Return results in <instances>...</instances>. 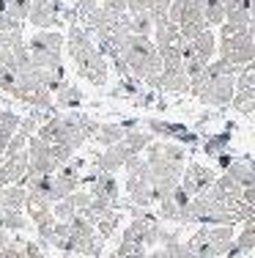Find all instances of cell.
<instances>
[{
  "mask_svg": "<svg viewBox=\"0 0 255 258\" xmlns=\"http://www.w3.org/2000/svg\"><path fill=\"white\" fill-rule=\"evenodd\" d=\"M230 129H233V126H228L222 135H211V138H206V146H203L206 154H209V157H220L222 151L228 149V146H230Z\"/></svg>",
  "mask_w": 255,
  "mask_h": 258,
  "instance_id": "8",
  "label": "cell"
},
{
  "mask_svg": "<svg viewBox=\"0 0 255 258\" xmlns=\"http://www.w3.org/2000/svg\"><path fill=\"white\" fill-rule=\"evenodd\" d=\"M132 17V33H140V36H151L156 28V20L151 11H137V14H129Z\"/></svg>",
  "mask_w": 255,
  "mask_h": 258,
  "instance_id": "7",
  "label": "cell"
},
{
  "mask_svg": "<svg viewBox=\"0 0 255 258\" xmlns=\"http://www.w3.org/2000/svg\"><path fill=\"white\" fill-rule=\"evenodd\" d=\"M30 6H33V0H11V3H9V14L17 17L20 22H28Z\"/></svg>",
  "mask_w": 255,
  "mask_h": 258,
  "instance_id": "11",
  "label": "cell"
},
{
  "mask_svg": "<svg viewBox=\"0 0 255 258\" xmlns=\"http://www.w3.org/2000/svg\"><path fill=\"white\" fill-rule=\"evenodd\" d=\"M126 138V129L121 126V124H99V129L94 132V143H99L102 149H110V146L115 143H121V140Z\"/></svg>",
  "mask_w": 255,
  "mask_h": 258,
  "instance_id": "3",
  "label": "cell"
},
{
  "mask_svg": "<svg viewBox=\"0 0 255 258\" xmlns=\"http://www.w3.org/2000/svg\"><path fill=\"white\" fill-rule=\"evenodd\" d=\"M107 258H118V253H115V255H107Z\"/></svg>",
  "mask_w": 255,
  "mask_h": 258,
  "instance_id": "13",
  "label": "cell"
},
{
  "mask_svg": "<svg viewBox=\"0 0 255 258\" xmlns=\"http://www.w3.org/2000/svg\"><path fill=\"white\" fill-rule=\"evenodd\" d=\"M214 181H217V173L211 168H203V165H190V170L184 173V184H181V187H187L192 195H200L203 189H209Z\"/></svg>",
  "mask_w": 255,
  "mask_h": 258,
  "instance_id": "1",
  "label": "cell"
},
{
  "mask_svg": "<svg viewBox=\"0 0 255 258\" xmlns=\"http://www.w3.org/2000/svg\"><path fill=\"white\" fill-rule=\"evenodd\" d=\"M217 159H220V168H225V170L230 168V162H233V159H230V157L225 154V151H222V154H220V157H217Z\"/></svg>",
  "mask_w": 255,
  "mask_h": 258,
  "instance_id": "12",
  "label": "cell"
},
{
  "mask_svg": "<svg viewBox=\"0 0 255 258\" xmlns=\"http://www.w3.org/2000/svg\"><path fill=\"white\" fill-rule=\"evenodd\" d=\"M151 132H159V135H167V138H176L181 143H198V135L190 132L187 126H179V124H162V121H148Z\"/></svg>",
  "mask_w": 255,
  "mask_h": 258,
  "instance_id": "4",
  "label": "cell"
},
{
  "mask_svg": "<svg viewBox=\"0 0 255 258\" xmlns=\"http://www.w3.org/2000/svg\"><path fill=\"white\" fill-rule=\"evenodd\" d=\"M250 258H255V255H250Z\"/></svg>",
  "mask_w": 255,
  "mask_h": 258,
  "instance_id": "15",
  "label": "cell"
},
{
  "mask_svg": "<svg viewBox=\"0 0 255 258\" xmlns=\"http://www.w3.org/2000/svg\"><path fill=\"white\" fill-rule=\"evenodd\" d=\"M28 204V187L25 184H9L0 189V206L3 209H25Z\"/></svg>",
  "mask_w": 255,
  "mask_h": 258,
  "instance_id": "2",
  "label": "cell"
},
{
  "mask_svg": "<svg viewBox=\"0 0 255 258\" xmlns=\"http://www.w3.org/2000/svg\"><path fill=\"white\" fill-rule=\"evenodd\" d=\"M195 55L198 58H206V60H211V55H214V47H217V41H214V36H211V30H203V33L198 36L195 41Z\"/></svg>",
  "mask_w": 255,
  "mask_h": 258,
  "instance_id": "10",
  "label": "cell"
},
{
  "mask_svg": "<svg viewBox=\"0 0 255 258\" xmlns=\"http://www.w3.org/2000/svg\"><path fill=\"white\" fill-rule=\"evenodd\" d=\"M250 165H252V168H255V159H252V162H250Z\"/></svg>",
  "mask_w": 255,
  "mask_h": 258,
  "instance_id": "14",
  "label": "cell"
},
{
  "mask_svg": "<svg viewBox=\"0 0 255 258\" xmlns=\"http://www.w3.org/2000/svg\"><path fill=\"white\" fill-rule=\"evenodd\" d=\"M82 104V91L77 83H66L55 94V107L58 110H77Z\"/></svg>",
  "mask_w": 255,
  "mask_h": 258,
  "instance_id": "5",
  "label": "cell"
},
{
  "mask_svg": "<svg viewBox=\"0 0 255 258\" xmlns=\"http://www.w3.org/2000/svg\"><path fill=\"white\" fill-rule=\"evenodd\" d=\"M203 14L209 28H217L225 22V3L222 0H203Z\"/></svg>",
  "mask_w": 255,
  "mask_h": 258,
  "instance_id": "6",
  "label": "cell"
},
{
  "mask_svg": "<svg viewBox=\"0 0 255 258\" xmlns=\"http://www.w3.org/2000/svg\"><path fill=\"white\" fill-rule=\"evenodd\" d=\"M233 107L244 115H255V88H239L233 96Z\"/></svg>",
  "mask_w": 255,
  "mask_h": 258,
  "instance_id": "9",
  "label": "cell"
}]
</instances>
